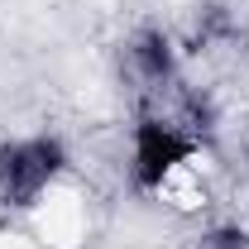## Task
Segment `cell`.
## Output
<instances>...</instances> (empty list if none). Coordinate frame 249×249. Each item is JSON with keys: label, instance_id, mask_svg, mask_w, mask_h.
Segmentation results:
<instances>
[{"label": "cell", "instance_id": "obj_1", "mask_svg": "<svg viewBox=\"0 0 249 249\" xmlns=\"http://www.w3.org/2000/svg\"><path fill=\"white\" fill-rule=\"evenodd\" d=\"M201 158V139L178 115H139L129 124V187L144 196H168L173 187L192 178Z\"/></svg>", "mask_w": 249, "mask_h": 249}, {"label": "cell", "instance_id": "obj_2", "mask_svg": "<svg viewBox=\"0 0 249 249\" xmlns=\"http://www.w3.org/2000/svg\"><path fill=\"white\" fill-rule=\"evenodd\" d=\"M67 173V149L58 134H19L0 139V206L29 211Z\"/></svg>", "mask_w": 249, "mask_h": 249}, {"label": "cell", "instance_id": "obj_3", "mask_svg": "<svg viewBox=\"0 0 249 249\" xmlns=\"http://www.w3.org/2000/svg\"><path fill=\"white\" fill-rule=\"evenodd\" d=\"M124 67L129 77L144 87V91H173L178 87V72H182V53L173 43V34L163 29H134L124 43Z\"/></svg>", "mask_w": 249, "mask_h": 249}, {"label": "cell", "instance_id": "obj_4", "mask_svg": "<svg viewBox=\"0 0 249 249\" xmlns=\"http://www.w3.org/2000/svg\"><path fill=\"white\" fill-rule=\"evenodd\" d=\"M196 249H249V225L240 220H220V225H206Z\"/></svg>", "mask_w": 249, "mask_h": 249}]
</instances>
